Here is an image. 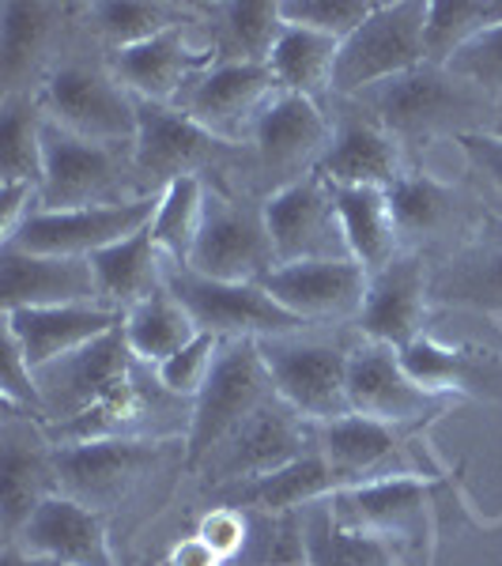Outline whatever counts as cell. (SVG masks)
I'll return each instance as SVG.
<instances>
[{"label": "cell", "instance_id": "41", "mask_svg": "<svg viewBox=\"0 0 502 566\" xmlns=\"http://www.w3.org/2000/svg\"><path fill=\"white\" fill-rule=\"evenodd\" d=\"M205 193L208 181L181 178L159 193V212L151 219V239L163 250V258L189 264V253L197 245L200 219H205Z\"/></svg>", "mask_w": 502, "mask_h": 566}, {"label": "cell", "instance_id": "20", "mask_svg": "<svg viewBox=\"0 0 502 566\" xmlns=\"http://www.w3.org/2000/svg\"><path fill=\"white\" fill-rule=\"evenodd\" d=\"M328 510L344 528L374 541L423 544L431 536V480L423 476H389L374 483L341 488L328 499Z\"/></svg>", "mask_w": 502, "mask_h": 566}, {"label": "cell", "instance_id": "49", "mask_svg": "<svg viewBox=\"0 0 502 566\" xmlns=\"http://www.w3.org/2000/svg\"><path fill=\"white\" fill-rule=\"evenodd\" d=\"M197 536L205 541L223 563H234L245 547V536H250V525H245V510L239 506H212L197 525Z\"/></svg>", "mask_w": 502, "mask_h": 566}, {"label": "cell", "instance_id": "32", "mask_svg": "<svg viewBox=\"0 0 502 566\" xmlns=\"http://www.w3.org/2000/svg\"><path fill=\"white\" fill-rule=\"evenodd\" d=\"M91 272H95L98 303L117 310V314H129L136 303L151 298L163 287V272H167V258L151 239V227H144L140 234L125 242L106 245L103 253L91 258Z\"/></svg>", "mask_w": 502, "mask_h": 566}, {"label": "cell", "instance_id": "38", "mask_svg": "<svg viewBox=\"0 0 502 566\" xmlns=\"http://www.w3.org/2000/svg\"><path fill=\"white\" fill-rule=\"evenodd\" d=\"M42 133L39 95L0 98V189H39L42 197Z\"/></svg>", "mask_w": 502, "mask_h": 566}, {"label": "cell", "instance_id": "33", "mask_svg": "<svg viewBox=\"0 0 502 566\" xmlns=\"http://www.w3.org/2000/svg\"><path fill=\"white\" fill-rule=\"evenodd\" d=\"M336 53H341V42L336 39H325L317 31L287 23L264 65H269L280 91L303 95L310 103L328 109V103H333V80H336Z\"/></svg>", "mask_w": 502, "mask_h": 566}, {"label": "cell", "instance_id": "46", "mask_svg": "<svg viewBox=\"0 0 502 566\" xmlns=\"http://www.w3.org/2000/svg\"><path fill=\"white\" fill-rule=\"evenodd\" d=\"M446 69L453 76L469 80L472 87L488 91L491 98H502V23L491 27L488 34H480L477 42H469L461 53H453L446 61Z\"/></svg>", "mask_w": 502, "mask_h": 566}, {"label": "cell", "instance_id": "2", "mask_svg": "<svg viewBox=\"0 0 502 566\" xmlns=\"http://www.w3.org/2000/svg\"><path fill=\"white\" fill-rule=\"evenodd\" d=\"M61 495L109 514L125 506L155 472L186 464V438H95V442L53 446Z\"/></svg>", "mask_w": 502, "mask_h": 566}, {"label": "cell", "instance_id": "44", "mask_svg": "<svg viewBox=\"0 0 502 566\" xmlns=\"http://www.w3.org/2000/svg\"><path fill=\"white\" fill-rule=\"evenodd\" d=\"M374 8H378L374 0H280L284 23L306 27V31H317L336 42H344L352 31H359L370 20Z\"/></svg>", "mask_w": 502, "mask_h": 566}, {"label": "cell", "instance_id": "3", "mask_svg": "<svg viewBox=\"0 0 502 566\" xmlns=\"http://www.w3.org/2000/svg\"><path fill=\"white\" fill-rule=\"evenodd\" d=\"M136 197H151L136 170L133 148L95 144L72 136L45 122L42 133V212H69V208L125 205Z\"/></svg>", "mask_w": 502, "mask_h": 566}, {"label": "cell", "instance_id": "43", "mask_svg": "<svg viewBox=\"0 0 502 566\" xmlns=\"http://www.w3.org/2000/svg\"><path fill=\"white\" fill-rule=\"evenodd\" d=\"M400 363L412 374L423 389L438 392V397H450V392H464L477 386L480 363L461 348H446V344L431 340V336H419L416 344H408L400 352Z\"/></svg>", "mask_w": 502, "mask_h": 566}, {"label": "cell", "instance_id": "9", "mask_svg": "<svg viewBox=\"0 0 502 566\" xmlns=\"http://www.w3.org/2000/svg\"><path fill=\"white\" fill-rule=\"evenodd\" d=\"M427 4L423 0H386L370 20L352 31L336 53L333 98H355L363 91L386 84L400 72L427 61Z\"/></svg>", "mask_w": 502, "mask_h": 566}, {"label": "cell", "instance_id": "34", "mask_svg": "<svg viewBox=\"0 0 502 566\" xmlns=\"http://www.w3.org/2000/svg\"><path fill=\"white\" fill-rule=\"evenodd\" d=\"M431 303L502 314V239L472 242L431 272Z\"/></svg>", "mask_w": 502, "mask_h": 566}, {"label": "cell", "instance_id": "16", "mask_svg": "<svg viewBox=\"0 0 502 566\" xmlns=\"http://www.w3.org/2000/svg\"><path fill=\"white\" fill-rule=\"evenodd\" d=\"M450 397L423 389L400 363V352L378 340H355L348 363V405L355 416H367L374 423H386L394 431L423 423L438 416Z\"/></svg>", "mask_w": 502, "mask_h": 566}, {"label": "cell", "instance_id": "36", "mask_svg": "<svg viewBox=\"0 0 502 566\" xmlns=\"http://www.w3.org/2000/svg\"><path fill=\"white\" fill-rule=\"evenodd\" d=\"M208 27V50L216 61H250L264 65L284 31L280 4H205L200 8Z\"/></svg>", "mask_w": 502, "mask_h": 566}, {"label": "cell", "instance_id": "1", "mask_svg": "<svg viewBox=\"0 0 502 566\" xmlns=\"http://www.w3.org/2000/svg\"><path fill=\"white\" fill-rule=\"evenodd\" d=\"M352 103H359L381 129L394 133L405 151L435 140H461L469 133H491L499 109V98L431 61L363 91Z\"/></svg>", "mask_w": 502, "mask_h": 566}, {"label": "cell", "instance_id": "15", "mask_svg": "<svg viewBox=\"0 0 502 566\" xmlns=\"http://www.w3.org/2000/svg\"><path fill=\"white\" fill-rule=\"evenodd\" d=\"M310 450H314V427L276 397L253 419H245L197 472L216 491H223L234 488V483L269 476V472L284 469V464L306 458Z\"/></svg>", "mask_w": 502, "mask_h": 566}, {"label": "cell", "instance_id": "17", "mask_svg": "<svg viewBox=\"0 0 502 566\" xmlns=\"http://www.w3.org/2000/svg\"><path fill=\"white\" fill-rule=\"evenodd\" d=\"M328 122H333V140L317 175L333 189H394L405 178L408 163L400 140L381 129L359 103L333 98Z\"/></svg>", "mask_w": 502, "mask_h": 566}, {"label": "cell", "instance_id": "48", "mask_svg": "<svg viewBox=\"0 0 502 566\" xmlns=\"http://www.w3.org/2000/svg\"><path fill=\"white\" fill-rule=\"evenodd\" d=\"M469 163L472 178L480 181L483 200H491L495 208H502V136L495 133H469L461 140H453Z\"/></svg>", "mask_w": 502, "mask_h": 566}, {"label": "cell", "instance_id": "6", "mask_svg": "<svg viewBox=\"0 0 502 566\" xmlns=\"http://www.w3.org/2000/svg\"><path fill=\"white\" fill-rule=\"evenodd\" d=\"M264 367L272 374L280 400L295 408L310 427L352 416L348 405V363L355 344H333L310 328L258 340Z\"/></svg>", "mask_w": 502, "mask_h": 566}, {"label": "cell", "instance_id": "39", "mask_svg": "<svg viewBox=\"0 0 502 566\" xmlns=\"http://www.w3.org/2000/svg\"><path fill=\"white\" fill-rule=\"evenodd\" d=\"M306 566H397V552L386 541L352 533L333 517L325 502L303 510Z\"/></svg>", "mask_w": 502, "mask_h": 566}, {"label": "cell", "instance_id": "42", "mask_svg": "<svg viewBox=\"0 0 502 566\" xmlns=\"http://www.w3.org/2000/svg\"><path fill=\"white\" fill-rule=\"evenodd\" d=\"M245 536L242 555L231 566H306V536H303V510L299 514H261L245 510Z\"/></svg>", "mask_w": 502, "mask_h": 566}, {"label": "cell", "instance_id": "21", "mask_svg": "<svg viewBox=\"0 0 502 566\" xmlns=\"http://www.w3.org/2000/svg\"><path fill=\"white\" fill-rule=\"evenodd\" d=\"M57 461L45 427L31 416H4L0 431V528L4 544L20 536L31 514L57 495Z\"/></svg>", "mask_w": 502, "mask_h": 566}, {"label": "cell", "instance_id": "18", "mask_svg": "<svg viewBox=\"0 0 502 566\" xmlns=\"http://www.w3.org/2000/svg\"><path fill=\"white\" fill-rule=\"evenodd\" d=\"M276 80L269 65H250V61H216L212 69L197 72L178 95V109L189 114L197 125L216 133L219 140L245 148L253 122L269 98L276 95Z\"/></svg>", "mask_w": 502, "mask_h": 566}, {"label": "cell", "instance_id": "26", "mask_svg": "<svg viewBox=\"0 0 502 566\" xmlns=\"http://www.w3.org/2000/svg\"><path fill=\"white\" fill-rule=\"evenodd\" d=\"M8 544H20L27 552L65 566H117L114 547H109L106 514L61 495V491L45 499L31 514V522L20 528V536Z\"/></svg>", "mask_w": 502, "mask_h": 566}, {"label": "cell", "instance_id": "30", "mask_svg": "<svg viewBox=\"0 0 502 566\" xmlns=\"http://www.w3.org/2000/svg\"><path fill=\"white\" fill-rule=\"evenodd\" d=\"M386 193L389 205H394L405 250H419V253H423V242H438L450 231H461L472 208V200L461 189H453L450 181H438L427 170H412V167Z\"/></svg>", "mask_w": 502, "mask_h": 566}, {"label": "cell", "instance_id": "31", "mask_svg": "<svg viewBox=\"0 0 502 566\" xmlns=\"http://www.w3.org/2000/svg\"><path fill=\"white\" fill-rule=\"evenodd\" d=\"M200 8L194 4H163V0H98V4H76V20L87 31L95 50L122 53L140 45L163 31L197 23Z\"/></svg>", "mask_w": 502, "mask_h": 566}, {"label": "cell", "instance_id": "29", "mask_svg": "<svg viewBox=\"0 0 502 566\" xmlns=\"http://www.w3.org/2000/svg\"><path fill=\"white\" fill-rule=\"evenodd\" d=\"M341 488L344 483L333 472V464H328L317 450H310L306 458L291 461L284 469L269 472V476L223 488L219 499H223V506L261 510V514H299V510L314 506V502L333 499Z\"/></svg>", "mask_w": 502, "mask_h": 566}, {"label": "cell", "instance_id": "13", "mask_svg": "<svg viewBox=\"0 0 502 566\" xmlns=\"http://www.w3.org/2000/svg\"><path fill=\"white\" fill-rule=\"evenodd\" d=\"M159 212V193L136 197L125 205H98V208H69V212H42L34 208L20 223V231L8 234L0 245H15L27 253H45V258H80L91 261L106 245L125 242L151 227Z\"/></svg>", "mask_w": 502, "mask_h": 566}, {"label": "cell", "instance_id": "25", "mask_svg": "<svg viewBox=\"0 0 502 566\" xmlns=\"http://www.w3.org/2000/svg\"><path fill=\"white\" fill-rule=\"evenodd\" d=\"M98 303L91 261L45 258L15 245H0V310H45Z\"/></svg>", "mask_w": 502, "mask_h": 566}, {"label": "cell", "instance_id": "7", "mask_svg": "<svg viewBox=\"0 0 502 566\" xmlns=\"http://www.w3.org/2000/svg\"><path fill=\"white\" fill-rule=\"evenodd\" d=\"M280 392L264 367L258 340H227L205 392L194 400V423L186 434L189 472H197L245 419H253Z\"/></svg>", "mask_w": 502, "mask_h": 566}, {"label": "cell", "instance_id": "28", "mask_svg": "<svg viewBox=\"0 0 502 566\" xmlns=\"http://www.w3.org/2000/svg\"><path fill=\"white\" fill-rule=\"evenodd\" d=\"M125 317L103 303L84 306H45V310H12L4 314V333L20 340L34 370L50 367V363L65 359V355L87 348L98 336L114 333Z\"/></svg>", "mask_w": 502, "mask_h": 566}, {"label": "cell", "instance_id": "37", "mask_svg": "<svg viewBox=\"0 0 502 566\" xmlns=\"http://www.w3.org/2000/svg\"><path fill=\"white\" fill-rule=\"evenodd\" d=\"M122 333H125V344L144 367H159L167 363L170 355H178L186 344H194L200 336V325L194 322L186 306L175 298V291L163 283L151 298L136 303L122 322Z\"/></svg>", "mask_w": 502, "mask_h": 566}, {"label": "cell", "instance_id": "10", "mask_svg": "<svg viewBox=\"0 0 502 566\" xmlns=\"http://www.w3.org/2000/svg\"><path fill=\"white\" fill-rule=\"evenodd\" d=\"M133 159L144 189L163 193L181 178L212 181V175H227L234 159H245V148L219 140L178 106L140 103V133L133 144Z\"/></svg>", "mask_w": 502, "mask_h": 566}, {"label": "cell", "instance_id": "50", "mask_svg": "<svg viewBox=\"0 0 502 566\" xmlns=\"http://www.w3.org/2000/svg\"><path fill=\"white\" fill-rule=\"evenodd\" d=\"M167 566H231V563L219 559L212 547L194 533V536H186V541H178L175 547H170Z\"/></svg>", "mask_w": 502, "mask_h": 566}, {"label": "cell", "instance_id": "22", "mask_svg": "<svg viewBox=\"0 0 502 566\" xmlns=\"http://www.w3.org/2000/svg\"><path fill=\"white\" fill-rule=\"evenodd\" d=\"M427 306H431V269L419 250H405L386 269L370 272L355 328L363 340H378L405 352L423 336Z\"/></svg>", "mask_w": 502, "mask_h": 566}, {"label": "cell", "instance_id": "51", "mask_svg": "<svg viewBox=\"0 0 502 566\" xmlns=\"http://www.w3.org/2000/svg\"><path fill=\"white\" fill-rule=\"evenodd\" d=\"M0 566H65L57 559H45V555H34L27 552L20 544H4V552H0Z\"/></svg>", "mask_w": 502, "mask_h": 566}, {"label": "cell", "instance_id": "4", "mask_svg": "<svg viewBox=\"0 0 502 566\" xmlns=\"http://www.w3.org/2000/svg\"><path fill=\"white\" fill-rule=\"evenodd\" d=\"M39 103L50 125L95 144L133 148L136 133H140V103L109 72L106 57L103 61L61 57V65L39 87Z\"/></svg>", "mask_w": 502, "mask_h": 566}, {"label": "cell", "instance_id": "14", "mask_svg": "<svg viewBox=\"0 0 502 566\" xmlns=\"http://www.w3.org/2000/svg\"><path fill=\"white\" fill-rule=\"evenodd\" d=\"M269 239L280 264L299 261H355L344 239L341 208L333 186L317 175H306L261 200Z\"/></svg>", "mask_w": 502, "mask_h": 566}, {"label": "cell", "instance_id": "24", "mask_svg": "<svg viewBox=\"0 0 502 566\" xmlns=\"http://www.w3.org/2000/svg\"><path fill=\"white\" fill-rule=\"evenodd\" d=\"M189 27H197V23L163 31L148 42L129 45V50L109 53L106 57L109 72L122 80V87L129 91L136 103L175 106L189 80H194L197 72L216 65V53L208 50V42L189 39Z\"/></svg>", "mask_w": 502, "mask_h": 566}, {"label": "cell", "instance_id": "11", "mask_svg": "<svg viewBox=\"0 0 502 566\" xmlns=\"http://www.w3.org/2000/svg\"><path fill=\"white\" fill-rule=\"evenodd\" d=\"M167 287L175 298L194 314L200 333H212L219 340H269V336H287L314 328L287 314L261 283H227L208 280L194 272L189 264H178L167 258V272H163Z\"/></svg>", "mask_w": 502, "mask_h": 566}, {"label": "cell", "instance_id": "23", "mask_svg": "<svg viewBox=\"0 0 502 566\" xmlns=\"http://www.w3.org/2000/svg\"><path fill=\"white\" fill-rule=\"evenodd\" d=\"M367 283L370 272L359 261H299L276 264L261 280V287L299 322L333 325L359 317Z\"/></svg>", "mask_w": 502, "mask_h": 566}, {"label": "cell", "instance_id": "27", "mask_svg": "<svg viewBox=\"0 0 502 566\" xmlns=\"http://www.w3.org/2000/svg\"><path fill=\"white\" fill-rule=\"evenodd\" d=\"M314 450L333 464V472L341 476L344 488L389 476H419V472L405 464L400 431L355 412L314 427Z\"/></svg>", "mask_w": 502, "mask_h": 566}, {"label": "cell", "instance_id": "5", "mask_svg": "<svg viewBox=\"0 0 502 566\" xmlns=\"http://www.w3.org/2000/svg\"><path fill=\"white\" fill-rule=\"evenodd\" d=\"M328 140H333V122H328L325 106L310 103L303 95L276 91L245 136L242 159L261 200L291 186V181L314 175L328 151Z\"/></svg>", "mask_w": 502, "mask_h": 566}, {"label": "cell", "instance_id": "12", "mask_svg": "<svg viewBox=\"0 0 502 566\" xmlns=\"http://www.w3.org/2000/svg\"><path fill=\"white\" fill-rule=\"evenodd\" d=\"M144 370L148 367L129 352L122 325L114 333L98 336L87 348L34 370L42 392V427H61L72 423V419H84L87 412L103 408L106 400H114L125 386H133Z\"/></svg>", "mask_w": 502, "mask_h": 566}, {"label": "cell", "instance_id": "47", "mask_svg": "<svg viewBox=\"0 0 502 566\" xmlns=\"http://www.w3.org/2000/svg\"><path fill=\"white\" fill-rule=\"evenodd\" d=\"M0 397H4V412L31 416L42 423V392H39V374L27 363L12 333H4V374H0Z\"/></svg>", "mask_w": 502, "mask_h": 566}, {"label": "cell", "instance_id": "40", "mask_svg": "<svg viewBox=\"0 0 502 566\" xmlns=\"http://www.w3.org/2000/svg\"><path fill=\"white\" fill-rule=\"evenodd\" d=\"M502 23V0H431L427 4V61L446 65L453 53Z\"/></svg>", "mask_w": 502, "mask_h": 566}, {"label": "cell", "instance_id": "35", "mask_svg": "<svg viewBox=\"0 0 502 566\" xmlns=\"http://www.w3.org/2000/svg\"><path fill=\"white\" fill-rule=\"evenodd\" d=\"M352 258L367 272L386 269L405 253V239L386 189H333Z\"/></svg>", "mask_w": 502, "mask_h": 566}, {"label": "cell", "instance_id": "45", "mask_svg": "<svg viewBox=\"0 0 502 566\" xmlns=\"http://www.w3.org/2000/svg\"><path fill=\"white\" fill-rule=\"evenodd\" d=\"M227 340H219L212 333H200L194 344H186L178 355H170L167 363L155 367V378L167 392H175L181 400H197L205 392L208 378H212L216 363H219V352H223Z\"/></svg>", "mask_w": 502, "mask_h": 566}, {"label": "cell", "instance_id": "8", "mask_svg": "<svg viewBox=\"0 0 502 566\" xmlns=\"http://www.w3.org/2000/svg\"><path fill=\"white\" fill-rule=\"evenodd\" d=\"M276 264L261 200L239 197L227 186L208 181L205 219H200L197 245L189 253V269L208 280L261 283Z\"/></svg>", "mask_w": 502, "mask_h": 566}, {"label": "cell", "instance_id": "19", "mask_svg": "<svg viewBox=\"0 0 502 566\" xmlns=\"http://www.w3.org/2000/svg\"><path fill=\"white\" fill-rule=\"evenodd\" d=\"M76 27V4L8 0L0 4V84L4 95H39L53 69L65 31Z\"/></svg>", "mask_w": 502, "mask_h": 566}, {"label": "cell", "instance_id": "52", "mask_svg": "<svg viewBox=\"0 0 502 566\" xmlns=\"http://www.w3.org/2000/svg\"><path fill=\"white\" fill-rule=\"evenodd\" d=\"M491 133L502 136V98H499V109H495V125H491Z\"/></svg>", "mask_w": 502, "mask_h": 566}]
</instances>
